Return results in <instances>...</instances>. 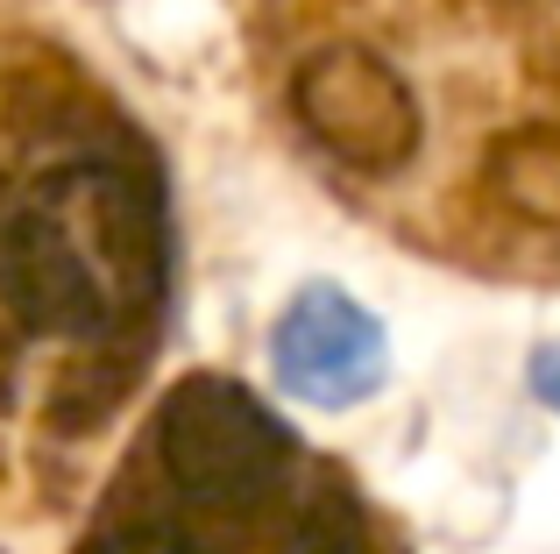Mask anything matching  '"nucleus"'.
<instances>
[{"mask_svg": "<svg viewBox=\"0 0 560 554\" xmlns=\"http://www.w3.org/2000/svg\"><path fill=\"white\" fill-rule=\"evenodd\" d=\"M270 370L305 405H362L390 370L376 313L334 285H305L270 327Z\"/></svg>", "mask_w": 560, "mask_h": 554, "instance_id": "3", "label": "nucleus"}, {"mask_svg": "<svg viewBox=\"0 0 560 554\" xmlns=\"http://www.w3.org/2000/svg\"><path fill=\"white\" fill-rule=\"evenodd\" d=\"M85 554H199V547H191V533L164 527V519H128V527L93 533Z\"/></svg>", "mask_w": 560, "mask_h": 554, "instance_id": "5", "label": "nucleus"}, {"mask_svg": "<svg viewBox=\"0 0 560 554\" xmlns=\"http://www.w3.org/2000/svg\"><path fill=\"white\" fill-rule=\"evenodd\" d=\"M0 285L43 334H107L164 285L156 199L121 164L43 171L8 213Z\"/></svg>", "mask_w": 560, "mask_h": 554, "instance_id": "1", "label": "nucleus"}, {"mask_svg": "<svg viewBox=\"0 0 560 554\" xmlns=\"http://www.w3.org/2000/svg\"><path fill=\"white\" fill-rule=\"evenodd\" d=\"M299 107L319 128V142H334L355 164H390L411 150V100L397 93V79L362 50H334L299 79Z\"/></svg>", "mask_w": 560, "mask_h": 554, "instance_id": "4", "label": "nucleus"}, {"mask_svg": "<svg viewBox=\"0 0 560 554\" xmlns=\"http://www.w3.org/2000/svg\"><path fill=\"white\" fill-rule=\"evenodd\" d=\"M156 455L191 505H256L284 484L291 434L242 384L191 377L156 413Z\"/></svg>", "mask_w": 560, "mask_h": 554, "instance_id": "2", "label": "nucleus"}, {"mask_svg": "<svg viewBox=\"0 0 560 554\" xmlns=\"http://www.w3.org/2000/svg\"><path fill=\"white\" fill-rule=\"evenodd\" d=\"M533 391H539V399H547L553 413H560V342H547V348L533 356Z\"/></svg>", "mask_w": 560, "mask_h": 554, "instance_id": "6", "label": "nucleus"}]
</instances>
